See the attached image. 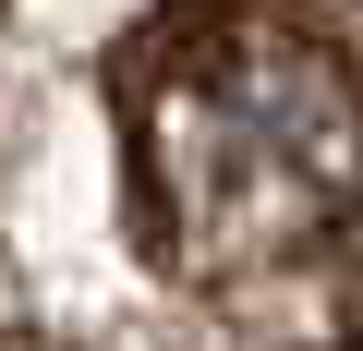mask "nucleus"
Wrapping results in <instances>:
<instances>
[{
  "instance_id": "obj_1",
  "label": "nucleus",
  "mask_w": 363,
  "mask_h": 351,
  "mask_svg": "<svg viewBox=\"0 0 363 351\" xmlns=\"http://www.w3.org/2000/svg\"><path fill=\"white\" fill-rule=\"evenodd\" d=\"M133 206L194 279L291 267L363 218V37L327 13H182L133 73Z\"/></svg>"
}]
</instances>
